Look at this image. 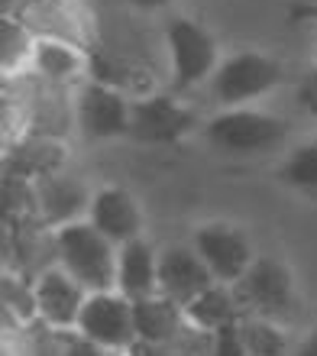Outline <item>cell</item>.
I'll return each mask as SVG.
<instances>
[{"label": "cell", "mask_w": 317, "mask_h": 356, "mask_svg": "<svg viewBox=\"0 0 317 356\" xmlns=\"http://www.w3.org/2000/svg\"><path fill=\"white\" fill-rule=\"evenodd\" d=\"M56 253L58 266L78 279L91 291H117V253L120 246L111 243L107 236L91 224L78 220L62 230H56Z\"/></svg>", "instance_id": "obj_1"}, {"label": "cell", "mask_w": 317, "mask_h": 356, "mask_svg": "<svg viewBox=\"0 0 317 356\" xmlns=\"http://www.w3.org/2000/svg\"><path fill=\"white\" fill-rule=\"evenodd\" d=\"M7 17H17L36 39H58L91 52L94 19L84 0H7Z\"/></svg>", "instance_id": "obj_2"}, {"label": "cell", "mask_w": 317, "mask_h": 356, "mask_svg": "<svg viewBox=\"0 0 317 356\" xmlns=\"http://www.w3.org/2000/svg\"><path fill=\"white\" fill-rule=\"evenodd\" d=\"M165 49H168V68H172V88L175 91H188V88L201 85V81H211L217 65H220L217 39L191 17L168 19Z\"/></svg>", "instance_id": "obj_3"}, {"label": "cell", "mask_w": 317, "mask_h": 356, "mask_svg": "<svg viewBox=\"0 0 317 356\" xmlns=\"http://www.w3.org/2000/svg\"><path fill=\"white\" fill-rule=\"evenodd\" d=\"M282 78H285V72L272 56L236 52V56L220 58V65L211 78V94L224 111H234V107L250 104L252 97H262L272 88H279Z\"/></svg>", "instance_id": "obj_4"}, {"label": "cell", "mask_w": 317, "mask_h": 356, "mask_svg": "<svg viewBox=\"0 0 317 356\" xmlns=\"http://www.w3.org/2000/svg\"><path fill=\"white\" fill-rule=\"evenodd\" d=\"M204 136L224 152H266L288 136V123L275 113L234 107L214 113L204 127Z\"/></svg>", "instance_id": "obj_5"}, {"label": "cell", "mask_w": 317, "mask_h": 356, "mask_svg": "<svg viewBox=\"0 0 317 356\" xmlns=\"http://www.w3.org/2000/svg\"><path fill=\"white\" fill-rule=\"evenodd\" d=\"M246 314L282 324L295 311V279L291 269L272 256H256L240 282L234 285Z\"/></svg>", "instance_id": "obj_6"}, {"label": "cell", "mask_w": 317, "mask_h": 356, "mask_svg": "<svg viewBox=\"0 0 317 356\" xmlns=\"http://www.w3.org/2000/svg\"><path fill=\"white\" fill-rule=\"evenodd\" d=\"M75 330L91 343L104 347L107 353H127L140 340L136 337L133 301L120 291H94V295H88V305H84Z\"/></svg>", "instance_id": "obj_7"}, {"label": "cell", "mask_w": 317, "mask_h": 356, "mask_svg": "<svg viewBox=\"0 0 317 356\" xmlns=\"http://www.w3.org/2000/svg\"><path fill=\"white\" fill-rule=\"evenodd\" d=\"M75 107H78V130H81L88 140L130 136L133 97H127V91H120V88L88 78V81L78 88Z\"/></svg>", "instance_id": "obj_8"}, {"label": "cell", "mask_w": 317, "mask_h": 356, "mask_svg": "<svg viewBox=\"0 0 317 356\" xmlns=\"http://www.w3.org/2000/svg\"><path fill=\"white\" fill-rule=\"evenodd\" d=\"M33 185H36V220L46 230H62L68 224L88 220L94 191H88V185L81 178L68 175L62 169V172H52V175L36 178Z\"/></svg>", "instance_id": "obj_9"}, {"label": "cell", "mask_w": 317, "mask_h": 356, "mask_svg": "<svg viewBox=\"0 0 317 356\" xmlns=\"http://www.w3.org/2000/svg\"><path fill=\"white\" fill-rule=\"evenodd\" d=\"M191 246L207 263V269L214 272V279L224 282V285H236L246 275V269L252 266V259H256L246 234L230 224L201 227L195 234V240H191Z\"/></svg>", "instance_id": "obj_10"}, {"label": "cell", "mask_w": 317, "mask_h": 356, "mask_svg": "<svg viewBox=\"0 0 317 356\" xmlns=\"http://www.w3.org/2000/svg\"><path fill=\"white\" fill-rule=\"evenodd\" d=\"M217 285L214 272L197 256L195 246H165L158 250V295L175 301L178 308H188L197 295H204Z\"/></svg>", "instance_id": "obj_11"}, {"label": "cell", "mask_w": 317, "mask_h": 356, "mask_svg": "<svg viewBox=\"0 0 317 356\" xmlns=\"http://www.w3.org/2000/svg\"><path fill=\"white\" fill-rule=\"evenodd\" d=\"M33 289H36V308L42 324H49L56 330L78 327V318H81L88 295H91L81 282L72 279L62 266H52V269L39 272L33 279Z\"/></svg>", "instance_id": "obj_12"}, {"label": "cell", "mask_w": 317, "mask_h": 356, "mask_svg": "<svg viewBox=\"0 0 317 356\" xmlns=\"http://www.w3.org/2000/svg\"><path fill=\"white\" fill-rule=\"evenodd\" d=\"M195 123V113L181 101L168 94H146L133 97L130 136L140 143H175L181 140Z\"/></svg>", "instance_id": "obj_13"}, {"label": "cell", "mask_w": 317, "mask_h": 356, "mask_svg": "<svg viewBox=\"0 0 317 356\" xmlns=\"http://www.w3.org/2000/svg\"><path fill=\"white\" fill-rule=\"evenodd\" d=\"M88 220H91V224L117 246L130 243V240H140L143 236L140 201L120 185H104V188L94 191Z\"/></svg>", "instance_id": "obj_14"}, {"label": "cell", "mask_w": 317, "mask_h": 356, "mask_svg": "<svg viewBox=\"0 0 317 356\" xmlns=\"http://www.w3.org/2000/svg\"><path fill=\"white\" fill-rule=\"evenodd\" d=\"M26 75H36L46 85L78 91L91 78V52L58 39H36V52Z\"/></svg>", "instance_id": "obj_15"}, {"label": "cell", "mask_w": 317, "mask_h": 356, "mask_svg": "<svg viewBox=\"0 0 317 356\" xmlns=\"http://www.w3.org/2000/svg\"><path fill=\"white\" fill-rule=\"evenodd\" d=\"M117 291L130 301L158 295V250L149 240H130L117 253Z\"/></svg>", "instance_id": "obj_16"}, {"label": "cell", "mask_w": 317, "mask_h": 356, "mask_svg": "<svg viewBox=\"0 0 317 356\" xmlns=\"http://www.w3.org/2000/svg\"><path fill=\"white\" fill-rule=\"evenodd\" d=\"M133 318H136V337L146 343H158V347H168L188 321L185 308H178L175 301L162 298V295L133 301Z\"/></svg>", "instance_id": "obj_17"}, {"label": "cell", "mask_w": 317, "mask_h": 356, "mask_svg": "<svg viewBox=\"0 0 317 356\" xmlns=\"http://www.w3.org/2000/svg\"><path fill=\"white\" fill-rule=\"evenodd\" d=\"M185 318L191 324L204 330H220L224 324H234V321H243L246 318V311H243V301L236 295L234 285H224V282H217L204 295H197L191 305L185 308Z\"/></svg>", "instance_id": "obj_18"}, {"label": "cell", "mask_w": 317, "mask_h": 356, "mask_svg": "<svg viewBox=\"0 0 317 356\" xmlns=\"http://www.w3.org/2000/svg\"><path fill=\"white\" fill-rule=\"evenodd\" d=\"M0 298H3V324L29 327V324H36L39 321L33 279H26V275H19V272H13V269H3V279H0Z\"/></svg>", "instance_id": "obj_19"}, {"label": "cell", "mask_w": 317, "mask_h": 356, "mask_svg": "<svg viewBox=\"0 0 317 356\" xmlns=\"http://www.w3.org/2000/svg\"><path fill=\"white\" fill-rule=\"evenodd\" d=\"M33 52H36V36H33L17 17H7V13H3V42H0V68H3V78L26 75L29 62H33Z\"/></svg>", "instance_id": "obj_20"}, {"label": "cell", "mask_w": 317, "mask_h": 356, "mask_svg": "<svg viewBox=\"0 0 317 356\" xmlns=\"http://www.w3.org/2000/svg\"><path fill=\"white\" fill-rule=\"evenodd\" d=\"M243 340H246V356H291L295 350L282 324L269 318H256V314L243 318Z\"/></svg>", "instance_id": "obj_21"}, {"label": "cell", "mask_w": 317, "mask_h": 356, "mask_svg": "<svg viewBox=\"0 0 317 356\" xmlns=\"http://www.w3.org/2000/svg\"><path fill=\"white\" fill-rule=\"evenodd\" d=\"M282 181H288L304 191H317V143H304L298 149H291V156L282 165Z\"/></svg>", "instance_id": "obj_22"}, {"label": "cell", "mask_w": 317, "mask_h": 356, "mask_svg": "<svg viewBox=\"0 0 317 356\" xmlns=\"http://www.w3.org/2000/svg\"><path fill=\"white\" fill-rule=\"evenodd\" d=\"M23 353L26 356H68V330H56L36 321L23 327Z\"/></svg>", "instance_id": "obj_23"}, {"label": "cell", "mask_w": 317, "mask_h": 356, "mask_svg": "<svg viewBox=\"0 0 317 356\" xmlns=\"http://www.w3.org/2000/svg\"><path fill=\"white\" fill-rule=\"evenodd\" d=\"M175 356H214V330H204L185 321V327L178 330V337L168 343Z\"/></svg>", "instance_id": "obj_24"}, {"label": "cell", "mask_w": 317, "mask_h": 356, "mask_svg": "<svg viewBox=\"0 0 317 356\" xmlns=\"http://www.w3.org/2000/svg\"><path fill=\"white\" fill-rule=\"evenodd\" d=\"M214 356H246V340H243V321L224 324L214 330Z\"/></svg>", "instance_id": "obj_25"}, {"label": "cell", "mask_w": 317, "mask_h": 356, "mask_svg": "<svg viewBox=\"0 0 317 356\" xmlns=\"http://www.w3.org/2000/svg\"><path fill=\"white\" fill-rule=\"evenodd\" d=\"M68 356H107V350L81 337L78 330H68Z\"/></svg>", "instance_id": "obj_26"}, {"label": "cell", "mask_w": 317, "mask_h": 356, "mask_svg": "<svg viewBox=\"0 0 317 356\" xmlns=\"http://www.w3.org/2000/svg\"><path fill=\"white\" fill-rule=\"evenodd\" d=\"M127 356H175L168 347H158V343H146V340H136L130 350H127Z\"/></svg>", "instance_id": "obj_27"}, {"label": "cell", "mask_w": 317, "mask_h": 356, "mask_svg": "<svg viewBox=\"0 0 317 356\" xmlns=\"http://www.w3.org/2000/svg\"><path fill=\"white\" fill-rule=\"evenodd\" d=\"M291 356H317V330H311L308 337H304L298 347L291 350Z\"/></svg>", "instance_id": "obj_28"}, {"label": "cell", "mask_w": 317, "mask_h": 356, "mask_svg": "<svg viewBox=\"0 0 317 356\" xmlns=\"http://www.w3.org/2000/svg\"><path fill=\"white\" fill-rule=\"evenodd\" d=\"M127 3L136 10H162V7H168L172 0H127Z\"/></svg>", "instance_id": "obj_29"}, {"label": "cell", "mask_w": 317, "mask_h": 356, "mask_svg": "<svg viewBox=\"0 0 317 356\" xmlns=\"http://www.w3.org/2000/svg\"><path fill=\"white\" fill-rule=\"evenodd\" d=\"M107 356H127V353H107Z\"/></svg>", "instance_id": "obj_30"}, {"label": "cell", "mask_w": 317, "mask_h": 356, "mask_svg": "<svg viewBox=\"0 0 317 356\" xmlns=\"http://www.w3.org/2000/svg\"><path fill=\"white\" fill-rule=\"evenodd\" d=\"M314 143H317V140H314Z\"/></svg>", "instance_id": "obj_31"}]
</instances>
